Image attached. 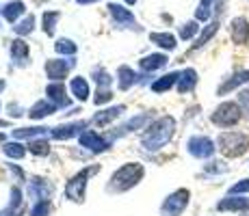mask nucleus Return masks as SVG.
<instances>
[{
    "label": "nucleus",
    "instance_id": "obj_13",
    "mask_svg": "<svg viewBox=\"0 0 249 216\" xmlns=\"http://www.w3.org/2000/svg\"><path fill=\"white\" fill-rule=\"evenodd\" d=\"M85 128H87V121H71V123H65V126H56L52 128V138L65 141V138H71L76 134H83Z\"/></svg>",
    "mask_w": 249,
    "mask_h": 216
},
{
    "label": "nucleus",
    "instance_id": "obj_4",
    "mask_svg": "<svg viewBox=\"0 0 249 216\" xmlns=\"http://www.w3.org/2000/svg\"><path fill=\"white\" fill-rule=\"evenodd\" d=\"M243 119V108L238 102H221L214 113L210 115V121L217 128H234Z\"/></svg>",
    "mask_w": 249,
    "mask_h": 216
},
{
    "label": "nucleus",
    "instance_id": "obj_15",
    "mask_svg": "<svg viewBox=\"0 0 249 216\" xmlns=\"http://www.w3.org/2000/svg\"><path fill=\"white\" fill-rule=\"evenodd\" d=\"M46 95H48V100H50L52 104H56V106H68L70 104L68 95H65V84H61V83L48 84L46 86Z\"/></svg>",
    "mask_w": 249,
    "mask_h": 216
},
{
    "label": "nucleus",
    "instance_id": "obj_19",
    "mask_svg": "<svg viewBox=\"0 0 249 216\" xmlns=\"http://www.w3.org/2000/svg\"><path fill=\"white\" fill-rule=\"evenodd\" d=\"M56 104H52L50 100H39V102L35 104L31 110H28V117L31 119H44L48 117V115H52V113H56Z\"/></svg>",
    "mask_w": 249,
    "mask_h": 216
},
{
    "label": "nucleus",
    "instance_id": "obj_25",
    "mask_svg": "<svg viewBox=\"0 0 249 216\" xmlns=\"http://www.w3.org/2000/svg\"><path fill=\"white\" fill-rule=\"evenodd\" d=\"M24 13V2L22 0H13V2H7L4 4V9H2V16H4V20L7 22H16L18 17H20Z\"/></svg>",
    "mask_w": 249,
    "mask_h": 216
},
{
    "label": "nucleus",
    "instance_id": "obj_31",
    "mask_svg": "<svg viewBox=\"0 0 249 216\" xmlns=\"http://www.w3.org/2000/svg\"><path fill=\"white\" fill-rule=\"evenodd\" d=\"M59 17H61V13L59 11H46L44 13V33L46 35H54V26H56V22H59Z\"/></svg>",
    "mask_w": 249,
    "mask_h": 216
},
{
    "label": "nucleus",
    "instance_id": "obj_44",
    "mask_svg": "<svg viewBox=\"0 0 249 216\" xmlns=\"http://www.w3.org/2000/svg\"><path fill=\"white\" fill-rule=\"evenodd\" d=\"M11 173H16V177H18V180H24V173H22V169H18V166L16 165H11Z\"/></svg>",
    "mask_w": 249,
    "mask_h": 216
},
{
    "label": "nucleus",
    "instance_id": "obj_7",
    "mask_svg": "<svg viewBox=\"0 0 249 216\" xmlns=\"http://www.w3.org/2000/svg\"><path fill=\"white\" fill-rule=\"evenodd\" d=\"M186 151H189L193 158L208 160V158L214 156V151H217V145H214L213 138L197 134V136H191L189 141H186Z\"/></svg>",
    "mask_w": 249,
    "mask_h": 216
},
{
    "label": "nucleus",
    "instance_id": "obj_41",
    "mask_svg": "<svg viewBox=\"0 0 249 216\" xmlns=\"http://www.w3.org/2000/svg\"><path fill=\"white\" fill-rule=\"evenodd\" d=\"M113 100V93L108 89H98V95L93 98V102L98 104V106H102V104H107V102H111Z\"/></svg>",
    "mask_w": 249,
    "mask_h": 216
},
{
    "label": "nucleus",
    "instance_id": "obj_5",
    "mask_svg": "<svg viewBox=\"0 0 249 216\" xmlns=\"http://www.w3.org/2000/svg\"><path fill=\"white\" fill-rule=\"evenodd\" d=\"M95 171H98L95 166H89V169L76 173L68 184H65V197H68L70 201H74V203H83L85 201V188H87V180L93 175Z\"/></svg>",
    "mask_w": 249,
    "mask_h": 216
},
{
    "label": "nucleus",
    "instance_id": "obj_35",
    "mask_svg": "<svg viewBox=\"0 0 249 216\" xmlns=\"http://www.w3.org/2000/svg\"><path fill=\"white\" fill-rule=\"evenodd\" d=\"M33 28H35V17L26 16L20 24H16V26H13V31H16L18 35H28V33H33Z\"/></svg>",
    "mask_w": 249,
    "mask_h": 216
},
{
    "label": "nucleus",
    "instance_id": "obj_47",
    "mask_svg": "<svg viewBox=\"0 0 249 216\" xmlns=\"http://www.w3.org/2000/svg\"><path fill=\"white\" fill-rule=\"evenodd\" d=\"M0 143H4V134L2 132H0Z\"/></svg>",
    "mask_w": 249,
    "mask_h": 216
},
{
    "label": "nucleus",
    "instance_id": "obj_21",
    "mask_svg": "<svg viewBox=\"0 0 249 216\" xmlns=\"http://www.w3.org/2000/svg\"><path fill=\"white\" fill-rule=\"evenodd\" d=\"M22 214V193L20 188L11 190V201L4 210H0V216H20Z\"/></svg>",
    "mask_w": 249,
    "mask_h": 216
},
{
    "label": "nucleus",
    "instance_id": "obj_8",
    "mask_svg": "<svg viewBox=\"0 0 249 216\" xmlns=\"http://www.w3.org/2000/svg\"><path fill=\"white\" fill-rule=\"evenodd\" d=\"M76 65L74 59H50L46 63V76L50 80H54V83H59V80H63L65 76L70 74V69Z\"/></svg>",
    "mask_w": 249,
    "mask_h": 216
},
{
    "label": "nucleus",
    "instance_id": "obj_26",
    "mask_svg": "<svg viewBox=\"0 0 249 216\" xmlns=\"http://www.w3.org/2000/svg\"><path fill=\"white\" fill-rule=\"evenodd\" d=\"M150 39L156 43V46H160L162 50H176V37L171 35V33H152Z\"/></svg>",
    "mask_w": 249,
    "mask_h": 216
},
{
    "label": "nucleus",
    "instance_id": "obj_37",
    "mask_svg": "<svg viewBox=\"0 0 249 216\" xmlns=\"http://www.w3.org/2000/svg\"><path fill=\"white\" fill-rule=\"evenodd\" d=\"M50 201H37L31 210V216H48L50 214Z\"/></svg>",
    "mask_w": 249,
    "mask_h": 216
},
{
    "label": "nucleus",
    "instance_id": "obj_33",
    "mask_svg": "<svg viewBox=\"0 0 249 216\" xmlns=\"http://www.w3.org/2000/svg\"><path fill=\"white\" fill-rule=\"evenodd\" d=\"M28 150H31V153H35V156H48L50 153V145H48V141H44V138H33Z\"/></svg>",
    "mask_w": 249,
    "mask_h": 216
},
{
    "label": "nucleus",
    "instance_id": "obj_22",
    "mask_svg": "<svg viewBox=\"0 0 249 216\" xmlns=\"http://www.w3.org/2000/svg\"><path fill=\"white\" fill-rule=\"evenodd\" d=\"M124 110H126L124 106H113V108H107V110H102V113H98V115H95V117H93V123H95V126H100V128H102V126H108V123L115 121V119H117L119 115L124 113Z\"/></svg>",
    "mask_w": 249,
    "mask_h": 216
},
{
    "label": "nucleus",
    "instance_id": "obj_27",
    "mask_svg": "<svg viewBox=\"0 0 249 216\" xmlns=\"http://www.w3.org/2000/svg\"><path fill=\"white\" fill-rule=\"evenodd\" d=\"M217 31H219V22H210L208 26H204V31H202V35L197 37V41H195V46H193V50H199V48H204L206 43H208L210 39H213L214 35H217Z\"/></svg>",
    "mask_w": 249,
    "mask_h": 216
},
{
    "label": "nucleus",
    "instance_id": "obj_48",
    "mask_svg": "<svg viewBox=\"0 0 249 216\" xmlns=\"http://www.w3.org/2000/svg\"><path fill=\"white\" fill-rule=\"evenodd\" d=\"M126 2H128V4H135V2H137V0H126Z\"/></svg>",
    "mask_w": 249,
    "mask_h": 216
},
{
    "label": "nucleus",
    "instance_id": "obj_36",
    "mask_svg": "<svg viewBox=\"0 0 249 216\" xmlns=\"http://www.w3.org/2000/svg\"><path fill=\"white\" fill-rule=\"evenodd\" d=\"M197 31H199V26H197V20H193V22H186L184 26L180 28V37L184 41H189V39H193L195 35H197Z\"/></svg>",
    "mask_w": 249,
    "mask_h": 216
},
{
    "label": "nucleus",
    "instance_id": "obj_1",
    "mask_svg": "<svg viewBox=\"0 0 249 216\" xmlns=\"http://www.w3.org/2000/svg\"><path fill=\"white\" fill-rule=\"evenodd\" d=\"M174 134H176V119L165 115V117H159L145 130V134L141 136V145L145 151H159L174 138Z\"/></svg>",
    "mask_w": 249,
    "mask_h": 216
},
{
    "label": "nucleus",
    "instance_id": "obj_20",
    "mask_svg": "<svg viewBox=\"0 0 249 216\" xmlns=\"http://www.w3.org/2000/svg\"><path fill=\"white\" fill-rule=\"evenodd\" d=\"M70 89H71V95H74L78 102H87L91 91H89V83L83 78V76H78V78H74L70 83Z\"/></svg>",
    "mask_w": 249,
    "mask_h": 216
},
{
    "label": "nucleus",
    "instance_id": "obj_9",
    "mask_svg": "<svg viewBox=\"0 0 249 216\" xmlns=\"http://www.w3.org/2000/svg\"><path fill=\"white\" fill-rule=\"evenodd\" d=\"M219 212H249V197L247 195H228L217 203Z\"/></svg>",
    "mask_w": 249,
    "mask_h": 216
},
{
    "label": "nucleus",
    "instance_id": "obj_6",
    "mask_svg": "<svg viewBox=\"0 0 249 216\" xmlns=\"http://www.w3.org/2000/svg\"><path fill=\"white\" fill-rule=\"evenodd\" d=\"M189 201H191V193L186 188H178L174 190L160 205V214L162 216H182L186 208H189Z\"/></svg>",
    "mask_w": 249,
    "mask_h": 216
},
{
    "label": "nucleus",
    "instance_id": "obj_24",
    "mask_svg": "<svg viewBox=\"0 0 249 216\" xmlns=\"http://www.w3.org/2000/svg\"><path fill=\"white\" fill-rule=\"evenodd\" d=\"M117 80H119V89H122V91H128L132 84L137 83L139 78H137L135 69H130L128 65H122V67L117 69Z\"/></svg>",
    "mask_w": 249,
    "mask_h": 216
},
{
    "label": "nucleus",
    "instance_id": "obj_2",
    "mask_svg": "<svg viewBox=\"0 0 249 216\" xmlns=\"http://www.w3.org/2000/svg\"><path fill=\"white\" fill-rule=\"evenodd\" d=\"M145 175V169L139 162H128V165L119 166L117 171L111 175L108 182V193H126V190L135 188L139 182Z\"/></svg>",
    "mask_w": 249,
    "mask_h": 216
},
{
    "label": "nucleus",
    "instance_id": "obj_43",
    "mask_svg": "<svg viewBox=\"0 0 249 216\" xmlns=\"http://www.w3.org/2000/svg\"><path fill=\"white\" fill-rule=\"evenodd\" d=\"M204 171H206V173H226V171H228V166L223 165V162L213 160L210 165H206V166H204Z\"/></svg>",
    "mask_w": 249,
    "mask_h": 216
},
{
    "label": "nucleus",
    "instance_id": "obj_39",
    "mask_svg": "<svg viewBox=\"0 0 249 216\" xmlns=\"http://www.w3.org/2000/svg\"><path fill=\"white\" fill-rule=\"evenodd\" d=\"M93 78H95V83H98L100 89H107V86L111 84V76H108L104 69H95L93 71Z\"/></svg>",
    "mask_w": 249,
    "mask_h": 216
},
{
    "label": "nucleus",
    "instance_id": "obj_38",
    "mask_svg": "<svg viewBox=\"0 0 249 216\" xmlns=\"http://www.w3.org/2000/svg\"><path fill=\"white\" fill-rule=\"evenodd\" d=\"M147 119H150V117H147V115H139V117H135V119H130V121H128L126 123V126H124L122 130H124V132H132V130H139V128H141L143 126V123H145L147 121Z\"/></svg>",
    "mask_w": 249,
    "mask_h": 216
},
{
    "label": "nucleus",
    "instance_id": "obj_10",
    "mask_svg": "<svg viewBox=\"0 0 249 216\" xmlns=\"http://www.w3.org/2000/svg\"><path fill=\"white\" fill-rule=\"evenodd\" d=\"M243 84H249V69H241V71H236V74L230 76L228 80H223L217 89V95H228V93L236 91L238 86H243Z\"/></svg>",
    "mask_w": 249,
    "mask_h": 216
},
{
    "label": "nucleus",
    "instance_id": "obj_42",
    "mask_svg": "<svg viewBox=\"0 0 249 216\" xmlns=\"http://www.w3.org/2000/svg\"><path fill=\"white\" fill-rule=\"evenodd\" d=\"M230 195H249V180H241L230 188Z\"/></svg>",
    "mask_w": 249,
    "mask_h": 216
},
{
    "label": "nucleus",
    "instance_id": "obj_40",
    "mask_svg": "<svg viewBox=\"0 0 249 216\" xmlns=\"http://www.w3.org/2000/svg\"><path fill=\"white\" fill-rule=\"evenodd\" d=\"M238 104H241V108H243V115L249 117V86L238 91Z\"/></svg>",
    "mask_w": 249,
    "mask_h": 216
},
{
    "label": "nucleus",
    "instance_id": "obj_11",
    "mask_svg": "<svg viewBox=\"0 0 249 216\" xmlns=\"http://www.w3.org/2000/svg\"><path fill=\"white\" fill-rule=\"evenodd\" d=\"M230 37L236 46H245L249 41V22L245 17H234L230 22Z\"/></svg>",
    "mask_w": 249,
    "mask_h": 216
},
{
    "label": "nucleus",
    "instance_id": "obj_18",
    "mask_svg": "<svg viewBox=\"0 0 249 216\" xmlns=\"http://www.w3.org/2000/svg\"><path fill=\"white\" fill-rule=\"evenodd\" d=\"M195 84H197V71H195L193 67L180 71V80H178V91L180 93H191V91L195 89Z\"/></svg>",
    "mask_w": 249,
    "mask_h": 216
},
{
    "label": "nucleus",
    "instance_id": "obj_23",
    "mask_svg": "<svg viewBox=\"0 0 249 216\" xmlns=\"http://www.w3.org/2000/svg\"><path fill=\"white\" fill-rule=\"evenodd\" d=\"M31 195L33 197H37V199H41V201H46V199H50V195H52V186L48 184L46 180H39V177H35V180L31 182Z\"/></svg>",
    "mask_w": 249,
    "mask_h": 216
},
{
    "label": "nucleus",
    "instance_id": "obj_30",
    "mask_svg": "<svg viewBox=\"0 0 249 216\" xmlns=\"http://www.w3.org/2000/svg\"><path fill=\"white\" fill-rule=\"evenodd\" d=\"M48 132L46 128H20V130H13V136L16 138H37V136H44Z\"/></svg>",
    "mask_w": 249,
    "mask_h": 216
},
{
    "label": "nucleus",
    "instance_id": "obj_32",
    "mask_svg": "<svg viewBox=\"0 0 249 216\" xmlns=\"http://www.w3.org/2000/svg\"><path fill=\"white\" fill-rule=\"evenodd\" d=\"M210 16H213V0H202L195 11V20L197 22H208Z\"/></svg>",
    "mask_w": 249,
    "mask_h": 216
},
{
    "label": "nucleus",
    "instance_id": "obj_46",
    "mask_svg": "<svg viewBox=\"0 0 249 216\" xmlns=\"http://www.w3.org/2000/svg\"><path fill=\"white\" fill-rule=\"evenodd\" d=\"M4 89V80H0V91H2Z\"/></svg>",
    "mask_w": 249,
    "mask_h": 216
},
{
    "label": "nucleus",
    "instance_id": "obj_34",
    "mask_svg": "<svg viewBox=\"0 0 249 216\" xmlns=\"http://www.w3.org/2000/svg\"><path fill=\"white\" fill-rule=\"evenodd\" d=\"M54 50L59 52V54H68V56H74L78 48H76V43L71 41V39H59V41L54 43Z\"/></svg>",
    "mask_w": 249,
    "mask_h": 216
},
{
    "label": "nucleus",
    "instance_id": "obj_29",
    "mask_svg": "<svg viewBox=\"0 0 249 216\" xmlns=\"http://www.w3.org/2000/svg\"><path fill=\"white\" fill-rule=\"evenodd\" d=\"M11 54H13V59H16L18 63H24V61L28 59V46L22 39H16L11 43Z\"/></svg>",
    "mask_w": 249,
    "mask_h": 216
},
{
    "label": "nucleus",
    "instance_id": "obj_12",
    "mask_svg": "<svg viewBox=\"0 0 249 216\" xmlns=\"http://www.w3.org/2000/svg\"><path fill=\"white\" fill-rule=\"evenodd\" d=\"M78 141H80V145L87 147V150L93 151V153H100V151H104L108 147V143L104 141L98 132H93V130H85V132L78 136Z\"/></svg>",
    "mask_w": 249,
    "mask_h": 216
},
{
    "label": "nucleus",
    "instance_id": "obj_17",
    "mask_svg": "<svg viewBox=\"0 0 249 216\" xmlns=\"http://www.w3.org/2000/svg\"><path fill=\"white\" fill-rule=\"evenodd\" d=\"M167 56L165 54H147V56H143L141 61H139V67H141L143 71H156V69H160V67H165L167 65Z\"/></svg>",
    "mask_w": 249,
    "mask_h": 216
},
{
    "label": "nucleus",
    "instance_id": "obj_3",
    "mask_svg": "<svg viewBox=\"0 0 249 216\" xmlns=\"http://www.w3.org/2000/svg\"><path fill=\"white\" fill-rule=\"evenodd\" d=\"M217 150L226 158H241L249 151V134L245 132H221L217 138Z\"/></svg>",
    "mask_w": 249,
    "mask_h": 216
},
{
    "label": "nucleus",
    "instance_id": "obj_14",
    "mask_svg": "<svg viewBox=\"0 0 249 216\" xmlns=\"http://www.w3.org/2000/svg\"><path fill=\"white\" fill-rule=\"evenodd\" d=\"M178 80H180V71H169V74L160 76L159 80L152 83V91H154V93H165V91L178 86Z\"/></svg>",
    "mask_w": 249,
    "mask_h": 216
},
{
    "label": "nucleus",
    "instance_id": "obj_28",
    "mask_svg": "<svg viewBox=\"0 0 249 216\" xmlns=\"http://www.w3.org/2000/svg\"><path fill=\"white\" fill-rule=\"evenodd\" d=\"M2 151L7 153L9 158H13V160H22L24 156H26V147L22 145V143H7V145L2 147Z\"/></svg>",
    "mask_w": 249,
    "mask_h": 216
},
{
    "label": "nucleus",
    "instance_id": "obj_16",
    "mask_svg": "<svg viewBox=\"0 0 249 216\" xmlns=\"http://www.w3.org/2000/svg\"><path fill=\"white\" fill-rule=\"evenodd\" d=\"M108 9H111V16L115 17V20H117V24H124V26H137L135 16H132V13L128 11L126 7L111 2V4H108Z\"/></svg>",
    "mask_w": 249,
    "mask_h": 216
},
{
    "label": "nucleus",
    "instance_id": "obj_45",
    "mask_svg": "<svg viewBox=\"0 0 249 216\" xmlns=\"http://www.w3.org/2000/svg\"><path fill=\"white\" fill-rule=\"evenodd\" d=\"M78 4H91V2H98V0H76Z\"/></svg>",
    "mask_w": 249,
    "mask_h": 216
}]
</instances>
